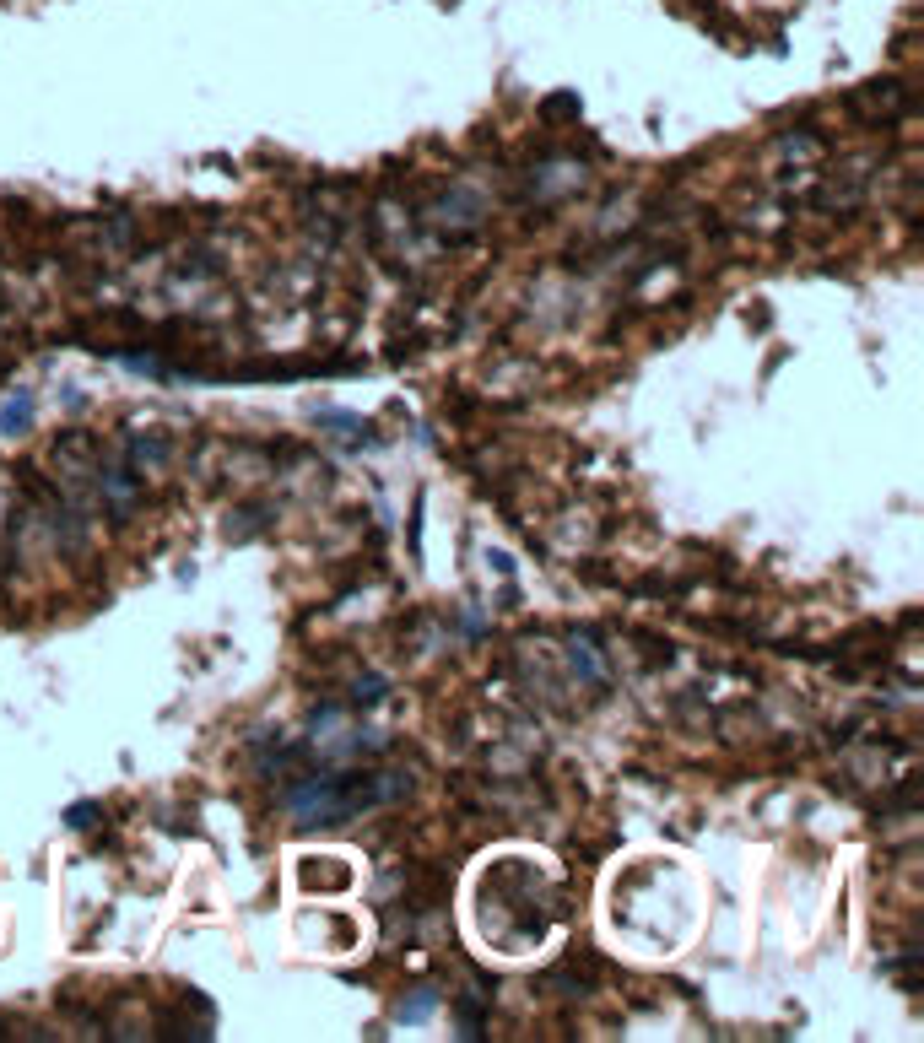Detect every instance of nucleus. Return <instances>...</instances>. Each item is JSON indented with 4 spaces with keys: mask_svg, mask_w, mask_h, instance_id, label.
Masks as SVG:
<instances>
[{
    "mask_svg": "<svg viewBox=\"0 0 924 1043\" xmlns=\"http://www.w3.org/2000/svg\"><path fill=\"white\" fill-rule=\"evenodd\" d=\"M406 790H411L406 773H395V779H384V773H330V779L303 784L292 795V811H298V822H341L352 811L384 806V800H395Z\"/></svg>",
    "mask_w": 924,
    "mask_h": 1043,
    "instance_id": "f257e3e1",
    "label": "nucleus"
},
{
    "mask_svg": "<svg viewBox=\"0 0 924 1043\" xmlns=\"http://www.w3.org/2000/svg\"><path fill=\"white\" fill-rule=\"evenodd\" d=\"M28 422H33V395H11L0 406V433H22Z\"/></svg>",
    "mask_w": 924,
    "mask_h": 1043,
    "instance_id": "f03ea898",
    "label": "nucleus"
},
{
    "mask_svg": "<svg viewBox=\"0 0 924 1043\" xmlns=\"http://www.w3.org/2000/svg\"><path fill=\"white\" fill-rule=\"evenodd\" d=\"M433 1006H438L433 989H417L411 1000H400V1016H406V1022H427V1016H433Z\"/></svg>",
    "mask_w": 924,
    "mask_h": 1043,
    "instance_id": "7ed1b4c3",
    "label": "nucleus"
},
{
    "mask_svg": "<svg viewBox=\"0 0 924 1043\" xmlns=\"http://www.w3.org/2000/svg\"><path fill=\"white\" fill-rule=\"evenodd\" d=\"M557 114H579V98H573V92H557V98L546 103V119H557Z\"/></svg>",
    "mask_w": 924,
    "mask_h": 1043,
    "instance_id": "20e7f679",
    "label": "nucleus"
}]
</instances>
